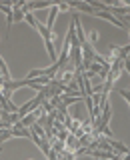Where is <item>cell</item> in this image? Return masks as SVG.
<instances>
[{
  "label": "cell",
  "instance_id": "8",
  "mask_svg": "<svg viewBox=\"0 0 130 160\" xmlns=\"http://www.w3.org/2000/svg\"><path fill=\"white\" fill-rule=\"evenodd\" d=\"M98 40V30H90V34H88V38H86V42L90 44V46H92L94 42H96Z\"/></svg>",
  "mask_w": 130,
  "mask_h": 160
},
{
  "label": "cell",
  "instance_id": "13",
  "mask_svg": "<svg viewBox=\"0 0 130 160\" xmlns=\"http://www.w3.org/2000/svg\"><path fill=\"white\" fill-rule=\"evenodd\" d=\"M0 152H2V144H0Z\"/></svg>",
  "mask_w": 130,
  "mask_h": 160
},
{
  "label": "cell",
  "instance_id": "2",
  "mask_svg": "<svg viewBox=\"0 0 130 160\" xmlns=\"http://www.w3.org/2000/svg\"><path fill=\"white\" fill-rule=\"evenodd\" d=\"M78 148H82V146H80V142H78V138L72 136V134H68L66 142H64V150H66V152H70V154H76Z\"/></svg>",
  "mask_w": 130,
  "mask_h": 160
},
{
  "label": "cell",
  "instance_id": "3",
  "mask_svg": "<svg viewBox=\"0 0 130 160\" xmlns=\"http://www.w3.org/2000/svg\"><path fill=\"white\" fill-rule=\"evenodd\" d=\"M10 134H12V138H30V130L24 128L22 124H14L12 128H10Z\"/></svg>",
  "mask_w": 130,
  "mask_h": 160
},
{
  "label": "cell",
  "instance_id": "11",
  "mask_svg": "<svg viewBox=\"0 0 130 160\" xmlns=\"http://www.w3.org/2000/svg\"><path fill=\"white\" fill-rule=\"evenodd\" d=\"M124 72H128V74H130V60H128V58L124 60Z\"/></svg>",
  "mask_w": 130,
  "mask_h": 160
},
{
  "label": "cell",
  "instance_id": "10",
  "mask_svg": "<svg viewBox=\"0 0 130 160\" xmlns=\"http://www.w3.org/2000/svg\"><path fill=\"white\" fill-rule=\"evenodd\" d=\"M60 160H74V154H70V152H66V150H64V152L60 154Z\"/></svg>",
  "mask_w": 130,
  "mask_h": 160
},
{
  "label": "cell",
  "instance_id": "12",
  "mask_svg": "<svg viewBox=\"0 0 130 160\" xmlns=\"http://www.w3.org/2000/svg\"><path fill=\"white\" fill-rule=\"evenodd\" d=\"M120 160H130V152H128V154H124V158H120Z\"/></svg>",
  "mask_w": 130,
  "mask_h": 160
},
{
  "label": "cell",
  "instance_id": "9",
  "mask_svg": "<svg viewBox=\"0 0 130 160\" xmlns=\"http://www.w3.org/2000/svg\"><path fill=\"white\" fill-rule=\"evenodd\" d=\"M118 94H120V96H122V98L130 104V90H126V88H118Z\"/></svg>",
  "mask_w": 130,
  "mask_h": 160
},
{
  "label": "cell",
  "instance_id": "14",
  "mask_svg": "<svg viewBox=\"0 0 130 160\" xmlns=\"http://www.w3.org/2000/svg\"><path fill=\"white\" fill-rule=\"evenodd\" d=\"M28 160H34V158H28Z\"/></svg>",
  "mask_w": 130,
  "mask_h": 160
},
{
  "label": "cell",
  "instance_id": "5",
  "mask_svg": "<svg viewBox=\"0 0 130 160\" xmlns=\"http://www.w3.org/2000/svg\"><path fill=\"white\" fill-rule=\"evenodd\" d=\"M58 4H60V2H56L52 8H50V16H48V24H46L48 30L54 28V22H56V18H58V12H60V10H58Z\"/></svg>",
  "mask_w": 130,
  "mask_h": 160
},
{
  "label": "cell",
  "instance_id": "4",
  "mask_svg": "<svg viewBox=\"0 0 130 160\" xmlns=\"http://www.w3.org/2000/svg\"><path fill=\"white\" fill-rule=\"evenodd\" d=\"M110 148H112L116 154H128V152H130L128 146H124L122 142H118V140H112V138H110Z\"/></svg>",
  "mask_w": 130,
  "mask_h": 160
},
{
  "label": "cell",
  "instance_id": "7",
  "mask_svg": "<svg viewBox=\"0 0 130 160\" xmlns=\"http://www.w3.org/2000/svg\"><path fill=\"white\" fill-rule=\"evenodd\" d=\"M12 14H14V22H20V20H24V10L22 8H12Z\"/></svg>",
  "mask_w": 130,
  "mask_h": 160
},
{
  "label": "cell",
  "instance_id": "1",
  "mask_svg": "<svg viewBox=\"0 0 130 160\" xmlns=\"http://www.w3.org/2000/svg\"><path fill=\"white\" fill-rule=\"evenodd\" d=\"M0 12L6 14V28L8 32L12 30V24H14V14H12V2H6V4H0Z\"/></svg>",
  "mask_w": 130,
  "mask_h": 160
},
{
  "label": "cell",
  "instance_id": "6",
  "mask_svg": "<svg viewBox=\"0 0 130 160\" xmlns=\"http://www.w3.org/2000/svg\"><path fill=\"white\" fill-rule=\"evenodd\" d=\"M24 20H26V22H28V24H30V26H32V28H36L38 20H36V16H34L32 12H26V14H24Z\"/></svg>",
  "mask_w": 130,
  "mask_h": 160
}]
</instances>
